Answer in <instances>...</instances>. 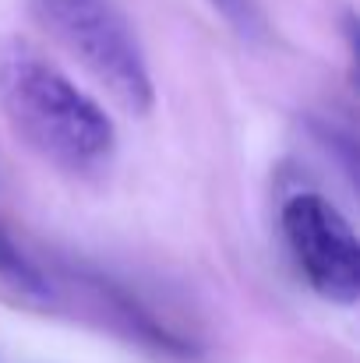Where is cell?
<instances>
[{"label":"cell","mask_w":360,"mask_h":363,"mask_svg":"<svg viewBox=\"0 0 360 363\" xmlns=\"http://www.w3.org/2000/svg\"><path fill=\"white\" fill-rule=\"evenodd\" d=\"M0 279L25 300L32 303H53L60 296L57 279L46 264H39L21 243L7 233V226H0Z\"/></svg>","instance_id":"5"},{"label":"cell","mask_w":360,"mask_h":363,"mask_svg":"<svg viewBox=\"0 0 360 363\" xmlns=\"http://www.w3.org/2000/svg\"><path fill=\"white\" fill-rule=\"evenodd\" d=\"M64 275L82 286V293L107 314V321H110L117 332H124L127 339H138L141 346H148V350H156V353H166V357H177V360H191V357L202 353V346H198L191 335H184L180 328L159 321L124 282L110 279L107 272L89 268V264H82V261H78V264L67 261Z\"/></svg>","instance_id":"4"},{"label":"cell","mask_w":360,"mask_h":363,"mask_svg":"<svg viewBox=\"0 0 360 363\" xmlns=\"http://www.w3.org/2000/svg\"><path fill=\"white\" fill-rule=\"evenodd\" d=\"M28 14L127 113L145 117L152 110V71L117 0H28Z\"/></svg>","instance_id":"2"},{"label":"cell","mask_w":360,"mask_h":363,"mask_svg":"<svg viewBox=\"0 0 360 363\" xmlns=\"http://www.w3.org/2000/svg\"><path fill=\"white\" fill-rule=\"evenodd\" d=\"M212 7L223 14V21L244 43H261L265 39V18H261L258 0H212Z\"/></svg>","instance_id":"6"},{"label":"cell","mask_w":360,"mask_h":363,"mask_svg":"<svg viewBox=\"0 0 360 363\" xmlns=\"http://www.w3.org/2000/svg\"><path fill=\"white\" fill-rule=\"evenodd\" d=\"M0 117L46 166L96 180L117 159L110 113L21 35H0Z\"/></svg>","instance_id":"1"},{"label":"cell","mask_w":360,"mask_h":363,"mask_svg":"<svg viewBox=\"0 0 360 363\" xmlns=\"http://www.w3.org/2000/svg\"><path fill=\"white\" fill-rule=\"evenodd\" d=\"M311 134L322 141L325 152H332V159L343 162V173H347V180L354 184V177H357V148H354V134H350V130H339V127H329L325 121H311Z\"/></svg>","instance_id":"7"},{"label":"cell","mask_w":360,"mask_h":363,"mask_svg":"<svg viewBox=\"0 0 360 363\" xmlns=\"http://www.w3.org/2000/svg\"><path fill=\"white\" fill-rule=\"evenodd\" d=\"M279 226L307 286L329 303L354 307L360 296V240L350 219L329 198L300 191L286 198Z\"/></svg>","instance_id":"3"}]
</instances>
